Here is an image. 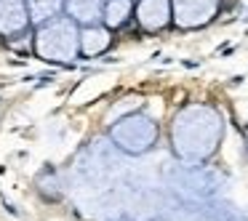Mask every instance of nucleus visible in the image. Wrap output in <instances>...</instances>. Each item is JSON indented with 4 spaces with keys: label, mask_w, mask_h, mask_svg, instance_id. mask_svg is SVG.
<instances>
[{
    "label": "nucleus",
    "mask_w": 248,
    "mask_h": 221,
    "mask_svg": "<svg viewBox=\"0 0 248 221\" xmlns=\"http://www.w3.org/2000/svg\"><path fill=\"white\" fill-rule=\"evenodd\" d=\"M173 152L187 162L205 160L221 139V118L214 107L189 104L173 118Z\"/></svg>",
    "instance_id": "nucleus-1"
},
{
    "label": "nucleus",
    "mask_w": 248,
    "mask_h": 221,
    "mask_svg": "<svg viewBox=\"0 0 248 221\" xmlns=\"http://www.w3.org/2000/svg\"><path fill=\"white\" fill-rule=\"evenodd\" d=\"M35 54L46 61H75L80 56V24L67 14L38 24Z\"/></svg>",
    "instance_id": "nucleus-2"
},
{
    "label": "nucleus",
    "mask_w": 248,
    "mask_h": 221,
    "mask_svg": "<svg viewBox=\"0 0 248 221\" xmlns=\"http://www.w3.org/2000/svg\"><path fill=\"white\" fill-rule=\"evenodd\" d=\"M109 139L128 155H141L147 152L157 139V125L152 118L136 112V115H125V118L115 120L109 128Z\"/></svg>",
    "instance_id": "nucleus-3"
},
{
    "label": "nucleus",
    "mask_w": 248,
    "mask_h": 221,
    "mask_svg": "<svg viewBox=\"0 0 248 221\" xmlns=\"http://www.w3.org/2000/svg\"><path fill=\"white\" fill-rule=\"evenodd\" d=\"M221 0H171V22L179 29L205 27L219 14Z\"/></svg>",
    "instance_id": "nucleus-4"
},
{
    "label": "nucleus",
    "mask_w": 248,
    "mask_h": 221,
    "mask_svg": "<svg viewBox=\"0 0 248 221\" xmlns=\"http://www.w3.org/2000/svg\"><path fill=\"white\" fill-rule=\"evenodd\" d=\"M30 8L27 0H0V35L19 38L30 29Z\"/></svg>",
    "instance_id": "nucleus-5"
},
{
    "label": "nucleus",
    "mask_w": 248,
    "mask_h": 221,
    "mask_svg": "<svg viewBox=\"0 0 248 221\" xmlns=\"http://www.w3.org/2000/svg\"><path fill=\"white\" fill-rule=\"evenodd\" d=\"M136 22L147 32H160L171 24V0H139L136 3Z\"/></svg>",
    "instance_id": "nucleus-6"
},
{
    "label": "nucleus",
    "mask_w": 248,
    "mask_h": 221,
    "mask_svg": "<svg viewBox=\"0 0 248 221\" xmlns=\"http://www.w3.org/2000/svg\"><path fill=\"white\" fill-rule=\"evenodd\" d=\"M64 11L70 19H75L80 27L102 24L104 19V0H64Z\"/></svg>",
    "instance_id": "nucleus-7"
},
{
    "label": "nucleus",
    "mask_w": 248,
    "mask_h": 221,
    "mask_svg": "<svg viewBox=\"0 0 248 221\" xmlns=\"http://www.w3.org/2000/svg\"><path fill=\"white\" fill-rule=\"evenodd\" d=\"M109 27L104 24H88V27H80V54L83 56H99L109 48Z\"/></svg>",
    "instance_id": "nucleus-8"
},
{
    "label": "nucleus",
    "mask_w": 248,
    "mask_h": 221,
    "mask_svg": "<svg viewBox=\"0 0 248 221\" xmlns=\"http://www.w3.org/2000/svg\"><path fill=\"white\" fill-rule=\"evenodd\" d=\"M131 11H134V3L131 0H104V19L102 24L109 29L120 27V24L128 22Z\"/></svg>",
    "instance_id": "nucleus-9"
},
{
    "label": "nucleus",
    "mask_w": 248,
    "mask_h": 221,
    "mask_svg": "<svg viewBox=\"0 0 248 221\" xmlns=\"http://www.w3.org/2000/svg\"><path fill=\"white\" fill-rule=\"evenodd\" d=\"M27 8H30V22L38 27V24L59 16L62 8H64V0H27Z\"/></svg>",
    "instance_id": "nucleus-10"
}]
</instances>
